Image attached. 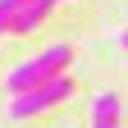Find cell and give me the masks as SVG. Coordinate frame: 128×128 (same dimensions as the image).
<instances>
[{
    "label": "cell",
    "mask_w": 128,
    "mask_h": 128,
    "mask_svg": "<svg viewBox=\"0 0 128 128\" xmlns=\"http://www.w3.org/2000/svg\"><path fill=\"white\" fill-rule=\"evenodd\" d=\"M69 60H73V50L69 46H46L41 55H32L28 64H18V69L9 73V92L14 96H23L28 87H41V82H50V78H64L69 73Z\"/></svg>",
    "instance_id": "6da1fadb"
},
{
    "label": "cell",
    "mask_w": 128,
    "mask_h": 128,
    "mask_svg": "<svg viewBox=\"0 0 128 128\" xmlns=\"http://www.w3.org/2000/svg\"><path fill=\"white\" fill-rule=\"evenodd\" d=\"M69 96H73L69 73H64V78H50V82H41V87H28L23 96H14V101H9V119H14V124H28V119L46 114V110H55L60 101H69Z\"/></svg>",
    "instance_id": "7a4b0ae2"
},
{
    "label": "cell",
    "mask_w": 128,
    "mask_h": 128,
    "mask_svg": "<svg viewBox=\"0 0 128 128\" xmlns=\"http://www.w3.org/2000/svg\"><path fill=\"white\" fill-rule=\"evenodd\" d=\"M50 9H55V0H32V5H18V9H14V18H9V32L28 37L32 28H41L46 18H50Z\"/></svg>",
    "instance_id": "3957f363"
},
{
    "label": "cell",
    "mask_w": 128,
    "mask_h": 128,
    "mask_svg": "<svg viewBox=\"0 0 128 128\" xmlns=\"http://www.w3.org/2000/svg\"><path fill=\"white\" fill-rule=\"evenodd\" d=\"M92 128H119V92H101L92 101Z\"/></svg>",
    "instance_id": "277c9868"
},
{
    "label": "cell",
    "mask_w": 128,
    "mask_h": 128,
    "mask_svg": "<svg viewBox=\"0 0 128 128\" xmlns=\"http://www.w3.org/2000/svg\"><path fill=\"white\" fill-rule=\"evenodd\" d=\"M14 9H18L14 0H0V37L9 32V18H14Z\"/></svg>",
    "instance_id": "5b68a950"
},
{
    "label": "cell",
    "mask_w": 128,
    "mask_h": 128,
    "mask_svg": "<svg viewBox=\"0 0 128 128\" xmlns=\"http://www.w3.org/2000/svg\"><path fill=\"white\" fill-rule=\"evenodd\" d=\"M14 5H32V0H14Z\"/></svg>",
    "instance_id": "8992f818"
},
{
    "label": "cell",
    "mask_w": 128,
    "mask_h": 128,
    "mask_svg": "<svg viewBox=\"0 0 128 128\" xmlns=\"http://www.w3.org/2000/svg\"><path fill=\"white\" fill-rule=\"evenodd\" d=\"M119 41H124V46H128V32H124V37H119Z\"/></svg>",
    "instance_id": "52a82bcc"
},
{
    "label": "cell",
    "mask_w": 128,
    "mask_h": 128,
    "mask_svg": "<svg viewBox=\"0 0 128 128\" xmlns=\"http://www.w3.org/2000/svg\"><path fill=\"white\" fill-rule=\"evenodd\" d=\"M55 5H60V0H55Z\"/></svg>",
    "instance_id": "ba28073f"
}]
</instances>
